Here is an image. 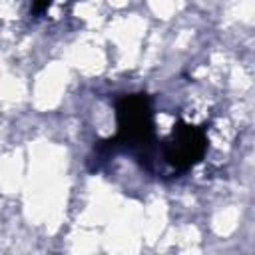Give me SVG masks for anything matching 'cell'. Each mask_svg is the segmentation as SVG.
I'll use <instances>...</instances> for the list:
<instances>
[{"instance_id": "1", "label": "cell", "mask_w": 255, "mask_h": 255, "mask_svg": "<svg viewBox=\"0 0 255 255\" xmlns=\"http://www.w3.org/2000/svg\"><path fill=\"white\" fill-rule=\"evenodd\" d=\"M116 116L118 133L98 145V159L104 161L118 149H137L145 169H149L153 157V116L149 98L145 94H129L120 98L116 104Z\"/></svg>"}, {"instance_id": "2", "label": "cell", "mask_w": 255, "mask_h": 255, "mask_svg": "<svg viewBox=\"0 0 255 255\" xmlns=\"http://www.w3.org/2000/svg\"><path fill=\"white\" fill-rule=\"evenodd\" d=\"M207 149V137L201 128L179 124L173 133L163 141L159 149V159L173 169V173H183L195 165Z\"/></svg>"}, {"instance_id": "3", "label": "cell", "mask_w": 255, "mask_h": 255, "mask_svg": "<svg viewBox=\"0 0 255 255\" xmlns=\"http://www.w3.org/2000/svg\"><path fill=\"white\" fill-rule=\"evenodd\" d=\"M48 4H50V0H34L32 12H34V14H42V12L48 8Z\"/></svg>"}]
</instances>
